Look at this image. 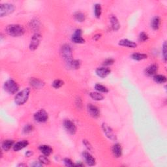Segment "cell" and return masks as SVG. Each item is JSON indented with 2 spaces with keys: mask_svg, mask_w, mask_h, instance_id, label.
Instances as JSON below:
<instances>
[{
  "mask_svg": "<svg viewBox=\"0 0 167 167\" xmlns=\"http://www.w3.org/2000/svg\"><path fill=\"white\" fill-rule=\"evenodd\" d=\"M6 33L12 37H20L25 33V29L19 24H11L5 29Z\"/></svg>",
  "mask_w": 167,
  "mask_h": 167,
  "instance_id": "obj_1",
  "label": "cell"
},
{
  "mask_svg": "<svg viewBox=\"0 0 167 167\" xmlns=\"http://www.w3.org/2000/svg\"><path fill=\"white\" fill-rule=\"evenodd\" d=\"M30 92H31L30 88L27 87L18 93L14 97V102L16 105L20 106L25 104L29 99Z\"/></svg>",
  "mask_w": 167,
  "mask_h": 167,
  "instance_id": "obj_2",
  "label": "cell"
},
{
  "mask_svg": "<svg viewBox=\"0 0 167 167\" xmlns=\"http://www.w3.org/2000/svg\"><path fill=\"white\" fill-rule=\"evenodd\" d=\"M61 55L66 63L70 66L72 59V49L71 45L65 44L61 48Z\"/></svg>",
  "mask_w": 167,
  "mask_h": 167,
  "instance_id": "obj_3",
  "label": "cell"
},
{
  "mask_svg": "<svg viewBox=\"0 0 167 167\" xmlns=\"http://www.w3.org/2000/svg\"><path fill=\"white\" fill-rule=\"evenodd\" d=\"M4 88L8 93L15 94L19 91V86L13 79H9L4 83Z\"/></svg>",
  "mask_w": 167,
  "mask_h": 167,
  "instance_id": "obj_4",
  "label": "cell"
},
{
  "mask_svg": "<svg viewBox=\"0 0 167 167\" xmlns=\"http://www.w3.org/2000/svg\"><path fill=\"white\" fill-rule=\"evenodd\" d=\"M15 10V7L12 4H2L0 6V16L4 17L8 16L13 13Z\"/></svg>",
  "mask_w": 167,
  "mask_h": 167,
  "instance_id": "obj_5",
  "label": "cell"
},
{
  "mask_svg": "<svg viewBox=\"0 0 167 167\" xmlns=\"http://www.w3.org/2000/svg\"><path fill=\"white\" fill-rule=\"evenodd\" d=\"M42 40V35L40 33L36 32L33 37L31 39V41H30L29 44V49L32 51H34L36 49H37L39 44L41 43V41Z\"/></svg>",
  "mask_w": 167,
  "mask_h": 167,
  "instance_id": "obj_6",
  "label": "cell"
},
{
  "mask_svg": "<svg viewBox=\"0 0 167 167\" xmlns=\"http://www.w3.org/2000/svg\"><path fill=\"white\" fill-rule=\"evenodd\" d=\"M33 118H34V120L39 123H44L48 119V114L47 112L44 109H41L35 112Z\"/></svg>",
  "mask_w": 167,
  "mask_h": 167,
  "instance_id": "obj_7",
  "label": "cell"
},
{
  "mask_svg": "<svg viewBox=\"0 0 167 167\" xmlns=\"http://www.w3.org/2000/svg\"><path fill=\"white\" fill-rule=\"evenodd\" d=\"M102 129L103 132H104L105 135L108 138L111 140L112 141H116L117 140V137L116 135L114 134V133L113 131V130L111 128V127L107 125V123H103L102 124Z\"/></svg>",
  "mask_w": 167,
  "mask_h": 167,
  "instance_id": "obj_8",
  "label": "cell"
},
{
  "mask_svg": "<svg viewBox=\"0 0 167 167\" xmlns=\"http://www.w3.org/2000/svg\"><path fill=\"white\" fill-rule=\"evenodd\" d=\"M63 127L69 134L73 135L77 133V127L71 120L67 119L63 121Z\"/></svg>",
  "mask_w": 167,
  "mask_h": 167,
  "instance_id": "obj_9",
  "label": "cell"
},
{
  "mask_svg": "<svg viewBox=\"0 0 167 167\" xmlns=\"http://www.w3.org/2000/svg\"><path fill=\"white\" fill-rule=\"evenodd\" d=\"M82 31L80 29H77L75 30V33L72 36L71 40L72 41L76 44H83L85 42V39L82 37Z\"/></svg>",
  "mask_w": 167,
  "mask_h": 167,
  "instance_id": "obj_10",
  "label": "cell"
},
{
  "mask_svg": "<svg viewBox=\"0 0 167 167\" xmlns=\"http://www.w3.org/2000/svg\"><path fill=\"white\" fill-rule=\"evenodd\" d=\"M87 112L90 116L94 118H97L100 116V110L99 109L92 104H88L87 106Z\"/></svg>",
  "mask_w": 167,
  "mask_h": 167,
  "instance_id": "obj_11",
  "label": "cell"
},
{
  "mask_svg": "<svg viewBox=\"0 0 167 167\" xmlns=\"http://www.w3.org/2000/svg\"><path fill=\"white\" fill-rule=\"evenodd\" d=\"M96 74L97 75L101 78H105L107 77L108 75L110 74L111 70L105 67H99L96 69Z\"/></svg>",
  "mask_w": 167,
  "mask_h": 167,
  "instance_id": "obj_12",
  "label": "cell"
},
{
  "mask_svg": "<svg viewBox=\"0 0 167 167\" xmlns=\"http://www.w3.org/2000/svg\"><path fill=\"white\" fill-rule=\"evenodd\" d=\"M82 156L84 157L85 161H86V163L89 166H92L95 165L96 160L90 153L87 152V151H84L82 153Z\"/></svg>",
  "mask_w": 167,
  "mask_h": 167,
  "instance_id": "obj_13",
  "label": "cell"
},
{
  "mask_svg": "<svg viewBox=\"0 0 167 167\" xmlns=\"http://www.w3.org/2000/svg\"><path fill=\"white\" fill-rule=\"evenodd\" d=\"M118 44L121 47H127L129 48H135L136 47H137V44L135 42L133 41H130L129 39H121L118 42Z\"/></svg>",
  "mask_w": 167,
  "mask_h": 167,
  "instance_id": "obj_14",
  "label": "cell"
},
{
  "mask_svg": "<svg viewBox=\"0 0 167 167\" xmlns=\"http://www.w3.org/2000/svg\"><path fill=\"white\" fill-rule=\"evenodd\" d=\"M29 84L31 86L35 89H41L44 86V82L40 79L32 78L29 80Z\"/></svg>",
  "mask_w": 167,
  "mask_h": 167,
  "instance_id": "obj_15",
  "label": "cell"
},
{
  "mask_svg": "<svg viewBox=\"0 0 167 167\" xmlns=\"http://www.w3.org/2000/svg\"><path fill=\"white\" fill-rule=\"evenodd\" d=\"M158 69H159V67L157 64L150 65L145 69V73L149 77H151V76H154L157 74Z\"/></svg>",
  "mask_w": 167,
  "mask_h": 167,
  "instance_id": "obj_16",
  "label": "cell"
},
{
  "mask_svg": "<svg viewBox=\"0 0 167 167\" xmlns=\"http://www.w3.org/2000/svg\"><path fill=\"white\" fill-rule=\"evenodd\" d=\"M112 152L113 156L119 158L122 155V148L120 144H115L112 148Z\"/></svg>",
  "mask_w": 167,
  "mask_h": 167,
  "instance_id": "obj_17",
  "label": "cell"
},
{
  "mask_svg": "<svg viewBox=\"0 0 167 167\" xmlns=\"http://www.w3.org/2000/svg\"><path fill=\"white\" fill-rule=\"evenodd\" d=\"M39 150H40L41 152L43 154L44 156H46L47 157L50 156L53 152L52 148L48 145H41L39 147Z\"/></svg>",
  "mask_w": 167,
  "mask_h": 167,
  "instance_id": "obj_18",
  "label": "cell"
},
{
  "mask_svg": "<svg viewBox=\"0 0 167 167\" xmlns=\"http://www.w3.org/2000/svg\"><path fill=\"white\" fill-rule=\"evenodd\" d=\"M110 22L111 24L112 29H113L114 31H118V30H119V29L120 28V24L116 16L112 15L110 18Z\"/></svg>",
  "mask_w": 167,
  "mask_h": 167,
  "instance_id": "obj_19",
  "label": "cell"
},
{
  "mask_svg": "<svg viewBox=\"0 0 167 167\" xmlns=\"http://www.w3.org/2000/svg\"><path fill=\"white\" fill-rule=\"evenodd\" d=\"M28 145H29V142L28 140H21L16 142V144H14L13 146V150L15 151H20L21 150H22V149L26 148Z\"/></svg>",
  "mask_w": 167,
  "mask_h": 167,
  "instance_id": "obj_20",
  "label": "cell"
},
{
  "mask_svg": "<svg viewBox=\"0 0 167 167\" xmlns=\"http://www.w3.org/2000/svg\"><path fill=\"white\" fill-rule=\"evenodd\" d=\"M40 25H41V23H40V21H39V19H32L31 21H30V23H29V27L30 28H31L32 30H33L34 32H37L38 30L40 28Z\"/></svg>",
  "mask_w": 167,
  "mask_h": 167,
  "instance_id": "obj_21",
  "label": "cell"
},
{
  "mask_svg": "<svg viewBox=\"0 0 167 167\" xmlns=\"http://www.w3.org/2000/svg\"><path fill=\"white\" fill-rule=\"evenodd\" d=\"M14 145V142L13 140H6L2 143V149L4 151H9L10 149L13 147Z\"/></svg>",
  "mask_w": 167,
  "mask_h": 167,
  "instance_id": "obj_22",
  "label": "cell"
},
{
  "mask_svg": "<svg viewBox=\"0 0 167 167\" xmlns=\"http://www.w3.org/2000/svg\"><path fill=\"white\" fill-rule=\"evenodd\" d=\"M161 25V19L159 16L154 17L151 20V27L153 30H158L160 28Z\"/></svg>",
  "mask_w": 167,
  "mask_h": 167,
  "instance_id": "obj_23",
  "label": "cell"
},
{
  "mask_svg": "<svg viewBox=\"0 0 167 167\" xmlns=\"http://www.w3.org/2000/svg\"><path fill=\"white\" fill-rule=\"evenodd\" d=\"M90 96L91 98L93 99L94 101H102V100L104 99V97H103V95L98 92H91L90 93Z\"/></svg>",
  "mask_w": 167,
  "mask_h": 167,
  "instance_id": "obj_24",
  "label": "cell"
},
{
  "mask_svg": "<svg viewBox=\"0 0 167 167\" xmlns=\"http://www.w3.org/2000/svg\"><path fill=\"white\" fill-rule=\"evenodd\" d=\"M131 58L136 61H141L148 58V55L142 53H134L131 55Z\"/></svg>",
  "mask_w": 167,
  "mask_h": 167,
  "instance_id": "obj_25",
  "label": "cell"
},
{
  "mask_svg": "<svg viewBox=\"0 0 167 167\" xmlns=\"http://www.w3.org/2000/svg\"><path fill=\"white\" fill-rule=\"evenodd\" d=\"M153 80L158 84H165L166 82V77L163 75H156L153 77Z\"/></svg>",
  "mask_w": 167,
  "mask_h": 167,
  "instance_id": "obj_26",
  "label": "cell"
},
{
  "mask_svg": "<svg viewBox=\"0 0 167 167\" xmlns=\"http://www.w3.org/2000/svg\"><path fill=\"white\" fill-rule=\"evenodd\" d=\"M102 13V7L101 5L99 4H96L94 5V14L97 19H99L101 17Z\"/></svg>",
  "mask_w": 167,
  "mask_h": 167,
  "instance_id": "obj_27",
  "label": "cell"
},
{
  "mask_svg": "<svg viewBox=\"0 0 167 167\" xmlns=\"http://www.w3.org/2000/svg\"><path fill=\"white\" fill-rule=\"evenodd\" d=\"M74 18L77 22H82L86 20V16H85V14L83 13H81V12H77L74 14Z\"/></svg>",
  "mask_w": 167,
  "mask_h": 167,
  "instance_id": "obj_28",
  "label": "cell"
},
{
  "mask_svg": "<svg viewBox=\"0 0 167 167\" xmlns=\"http://www.w3.org/2000/svg\"><path fill=\"white\" fill-rule=\"evenodd\" d=\"M95 89L98 92H101V93H107L108 92V89L107 88V87L100 84H95Z\"/></svg>",
  "mask_w": 167,
  "mask_h": 167,
  "instance_id": "obj_29",
  "label": "cell"
},
{
  "mask_svg": "<svg viewBox=\"0 0 167 167\" xmlns=\"http://www.w3.org/2000/svg\"><path fill=\"white\" fill-rule=\"evenodd\" d=\"M64 84V82L59 79H56L52 82V86L55 89H59Z\"/></svg>",
  "mask_w": 167,
  "mask_h": 167,
  "instance_id": "obj_30",
  "label": "cell"
},
{
  "mask_svg": "<svg viewBox=\"0 0 167 167\" xmlns=\"http://www.w3.org/2000/svg\"><path fill=\"white\" fill-rule=\"evenodd\" d=\"M80 65H81V62L78 59H73L71 63V64H70V67H71L72 68H73L75 69H79Z\"/></svg>",
  "mask_w": 167,
  "mask_h": 167,
  "instance_id": "obj_31",
  "label": "cell"
},
{
  "mask_svg": "<svg viewBox=\"0 0 167 167\" xmlns=\"http://www.w3.org/2000/svg\"><path fill=\"white\" fill-rule=\"evenodd\" d=\"M39 161H40L42 165H49L50 163V160L48 159L47 156H41L39 157Z\"/></svg>",
  "mask_w": 167,
  "mask_h": 167,
  "instance_id": "obj_32",
  "label": "cell"
},
{
  "mask_svg": "<svg viewBox=\"0 0 167 167\" xmlns=\"http://www.w3.org/2000/svg\"><path fill=\"white\" fill-rule=\"evenodd\" d=\"M148 39H149L148 35L146 33H145L144 32H142L140 33V35L138 36V41L140 42H145L148 40Z\"/></svg>",
  "mask_w": 167,
  "mask_h": 167,
  "instance_id": "obj_33",
  "label": "cell"
},
{
  "mask_svg": "<svg viewBox=\"0 0 167 167\" xmlns=\"http://www.w3.org/2000/svg\"><path fill=\"white\" fill-rule=\"evenodd\" d=\"M33 130V127L31 124H28L24 126L23 129V133L24 134H29V133H32Z\"/></svg>",
  "mask_w": 167,
  "mask_h": 167,
  "instance_id": "obj_34",
  "label": "cell"
},
{
  "mask_svg": "<svg viewBox=\"0 0 167 167\" xmlns=\"http://www.w3.org/2000/svg\"><path fill=\"white\" fill-rule=\"evenodd\" d=\"M162 56L164 62H166V42L165 41L162 48Z\"/></svg>",
  "mask_w": 167,
  "mask_h": 167,
  "instance_id": "obj_35",
  "label": "cell"
},
{
  "mask_svg": "<svg viewBox=\"0 0 167 167\" xmlns=\"http://www.w3.org/2000/svg\"><path fill=\"white\" fill-rule=\"evenodd\" d=\"M114 63V59L112 58H108L107 59H105L104 62H103V65L104 66H110L113 65Z\"/></svg>",
  "mask_w": 167,
  "mask_h": 167,
  "instance_id": "obj_36",
  "label": "cell"
},
{
  "mask_svg": "<svg viewBox=\"0 0 167 167\" xmlns=\"http://www.w3.org/2000/svg\"><path fill=\"white\" fill-rule=\"evenodd\" d=\"M63 163H64V165L66 166H73L75 165L73 162L72 161L71 159H69V158H65V159L63 160Z\"/></svg>",
  "mask_w": 167,
  "mask_h": 167,
  "instance_id": "obj_37",
  "label": "cell"
},
{
  "mask_svg": "<svg viewBox=\"0 0 167 167\" xmlns=\"http://www.w3.org/2000/svg\"><path fill=\"white\" fill-rule=\"evenodd\" d=\"M83 144L89 151H92L93 150L92 145L90 143V142L88 140H83Z\"/></svg>",
  "mask_w": 167,
  "mask_h": 167,
  "instance_id": "obj_38",
  "label": "cell"
},
{
  "mask_svg": "<svg viewBox=\"0 0 167 167\" xmlns=\"http://www.w3.org/2000/svg\"><path fill=\"white\" fill-rule=\"evenodd\" d=\"M76 105H77V107L78 108H81L82 107V100L80 98L77 99V101H76Z\"/></svg>",
  "mask_w": 167,
  "mask_h": 167,
  "instance_id": "obj_39",
  "label": "cell"
},
{
  "mask_svg": "<svg viewBox=\"0 0 167 167\" xmlns=\"http://www.w3.org/2000/svg\"><path fill=\"white\" fill-rule=\"evenodd\" d=\"M101 37V34H96L93 36V39L95 41H98Z\"/></svg>",
  "mask_w": 167,
  "mask_h": 167,
  "instance_id": "obj_40",
  "label": "cell"
},
{
  "mask_svg": "<svg viewBox=\"0 0 167 167\" xmlns=\"http://www.w3.org/2000/svg\"><path fill=\"white\" fill-rule=\"evenodd\" d=\"M32 166H35V167H36V166H37H37H42V164L40 161L37 162H37H34V163L33 164Z\"/></svg>",
  "mask_w": 167,
  "mask_h": 167,
  "instance_id": "obj_41",
  "label": "cell"
},
{
  "mask_svg": "<svg viewBox=\"0 0 167 167\" xmlns=\"http://www.w3.org/2000/svg\"><path fill=\"white\" fill-rule=\"evenodd\" d=\"M33 155V152H32V151H26V156L27 157H31Z\"/></svg>",
  "mask_w": 167,
  "mask_h": 167,
  "instance_id": "obj_42",
  "label": "cell"
},
{
  "mask_svg": "<svg viewBox=\"0 0 167 167\" xmlns=\"http://www.w3.org/2000/svg\"><path fill=\"white\" fill-rule=\"evenodd\" d=\"M26 166L27 165H26V164H24V163H20L19 165H18V166Z\"/></svg>",
  "mask_w": 167,
  "mask_h": 167,
  "instance_id": "obj_43",
  "label": "cell"
},
{
  "mask_svg": "<svg viewBox=\"0 0 167 167\" xmlns=\"http://www.w3.org/2000/svg\"><path fill=\"white\" fill-rule=\"evenodd\" d=\"M76 165L77 166H84V164L82 163H77V164H76Z\"/></svg>",
  "mask_w": 167,
  "mask_h": 167,
  "instance_id": "obj_44",
  "label": "cell"
}]
</instances>
